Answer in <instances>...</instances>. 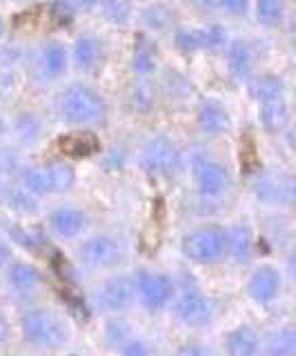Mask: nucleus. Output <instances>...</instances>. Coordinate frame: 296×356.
Instances as JSON below:
<instances>
[{
	"label": "nucleus",
	"mask_w": 296,
	"mask_h": 356,
	"mask_svg": "<svg viewBox=\"0 0 296 356\" xmlns=\"http://www.w3.org/2000/svg\"><path fill=\"white\" fill-rule=\"evenodd\" d=\"M56 114L69 125H92L105 116V100L87 85H72L56 96Z\"/></svg>",
	"instance_id": "f257e3e1"
},
{
	"label": "nucleus",
	"mask_w": 296,
	"mask_h": 356,
	"mask_svg": "<svg viewBox=\"0 0 296 356\" xmlns=\"http://www.w3.org/2000/svg\"><path fill=\"white\" fill-rule=\"evenodd\" d=\"M20 337H23L25 343L34 345V348L56 350L67 343L69 332L63 318L54 314L51 309L34 307L25 312L23 318H20Z\"/></svg>",
	"instance_id": "f03ea898"
},
{
	"label": "nucleus",
	"mask_w": 296,
	"mask_h": 356,
	"mask_svg": "<svg viewBox=\"0 0 296 356\" xmlns=\"http://www.w3.org/2000/svg\"><path fill=\"white\" fill-rule=\"evenodd\" d=\"M181 252L185 259L199 265H212L225 259V227L203 225L188 232L181 238Z\"/></svg>",
	"instance_id": "7ed1b4c3"
},
{
	"label": "nucleus",
	"mask_w": 296,
	"mask_h": 356,
	"mask_svg": "<svg viewBox=\"0 0 296 356\" xmlns=\"http://www.w3.org/2000/svg\"><path fill=\"white\" fill-rule=\"evenodd\" d=\"M134 298H136L134 278H129L125 274L107 278V281H103L94 292L96 307L109 312V314H118V312L129 309L131 303H134Z\"/></svg>",
	"instance_id": "20e7f679"
},
{
	"label": "nucleus",
	"mask_w": 296,
	"mask_h": 356,
	"mask_svg": "<svg viewBox=\"0 0 296 356\" xmlns=\"http://www.w3.org/2000/svg\"><path fill=\"white\" fill-rule=\"evenodd\" d=\"M134 287L142 307H147L149 312L165 309L174 298L172 278L161 272H138V276L134 278Z\"/></svg>",
	"instance_id": "39448f33"
},
{
	"label": "nucleus",
	"mask_w": 296,
	"mask_h": 356,
	"mask_svg": "<svg viewBox=\"0 0 296 356\" xmlns=\"http://www.w3.org/2000/svg\"><path fill=\"white\" fill-rule=\"evenodd\" d=\"M79 261L90 270H105L120 261V245L109 234H94L79 245Z\"/></svg>",
	"instance_id": "423d86ee"
},
{
	"label": "nucleus",
	"mask_w": 296,
	"mask_h": 356,
	"mask_svg": "<svg viewBox=\"0 0 296 356\" xmlns=\"http://www.w3.org/2000/svg\"><path fill=\"white\" fill-rule=\"evenodd\" d=\"M140 165L147 174H170L179 165L176 145L167 136H154L145 143L140 152Z\"/></svg>",
	"instance_id": "0eeeda50"
},
{
	"label": "nucleus",
	"mask_w": 296,
	"mask_h": 356,
	"mask_svg": "<svg viewBox=\"0 0 296 356\" xmlns=\"http://www.w3.org/2000/svg\"><path fill=\"white\" fill-rule=\"evenodd\" d=\"M174 312L179 321L188 327H205L212 323V303L196 289H185V292L174 300Z\"/></svg>",
	"instance_id": "6e6552de"
},
{
	"label": "nucleus",
	"mask_w": 296,
	"mask_h": 356,
	"mask_svg": "<svg viewBox=\"0 0 296 356\" xmlns=\"http://www.w3.org/2000/svg\"><path fill=\"white\" fill-rule=\"evenodd\" d=\"M281 287H283V276L272 265L256 267L247 278V294L258 305H270L272 300H277L281 294Z\"/></svg>",
	"instance_id": "1a4fd4ad"
},
{
	"label": "nucleus",
	"mask_w": 296,
	"mask_h": 356,
	"mask_svg": "<svg viewBox=\"0 0 296 356\" xmlns=\"http://www.w3.org/2000/svg\"><path fill=\"white\" fill-rule=\"evenodd\" d=\"M196 187L199 194L207 200L223 198L229 189V172L216 161H203L196 165Z\"/></svg>",
	"instance_id": "9d476101"
},
{
	"label": "nucleus",
	"mask_w": 296,
	"mask_h": 356,
	"mask_svg": "<svg viewBox=\"0 0 296 356\" xmlns=\"http://www.w3.org/2000/svg\"><path fill=\"white\" fill-rule=\"evenodd\" d=\"M87 227V214L79 207L63 205L49 214V229L58 238H76Z\"/></svg>",
	"instance_id": "9b49d317"
},
{
	"label": "nucleus",
	"mask_w": 296,
	"mask_h": 356,
	"mask_svg": "<svg viewBox=\"0 0 296 356\" xmlns=\"http://www.w3.org/2000/svg\"><path fill=\"white\" fill-rule=\"evenodd\" d=\"M254 196L268 205H281V203H290L292 200V178L290 176H274V174H263L254 181Z\"/></svg>",
	"instance_id": "f8f14e48"
},
{
	"label": "nucleus",
	"mask_w": 296,
	"mask_h": 356,
	"mask_svg": "<svg viewBox=\"0 0 296 356\" xmlns=\"http://www.w3.org/2000/svg\"><path fill=\"white\" fill-rule=\"evenodd\" d=\"M254 252V238L252 229L245 222H236L229 229H225V256H229L234 263H247Z\"/></svg>",
	"instance_id": "ddd939ff"
},
{
	"label": "nucleus",
	"mask_w": 296,
	"mask_h": 356,
	"mask_svg": "<svg viewBox=\"0 0 296 356\" xmlns=\"http://www.w3.org/2000/svg\"><path fill=\"white\" fill-rule=\"evenodd\" d=\"M196 122L205 134H212V136H218L229 129V114L225 111V107L216 100H203L196 109Z\"/></svg>",
	"instance_id": "4468645a"
},
{
	"label": "nucleus",
	"mask_w": 296,
	"mask_h": 356,
	"mask_svg": "<svg viewBox=\"0 0 296 356\" xmlns=\"http://www.w3.org/2000/svg\"><path fill=\"white\" fill-rule=\"evenodd\" d=\"M225 350L229 356H254L261 350L256 330L249 325H236L234 330H229L225 337Z\"/></svg>",
	"instance_id": "2eb2a0df"
},
{
	"label": "nucleus",
	"mask_w": 296,
	"mask_h": 356,
	"mask_svg": "<svg viewBox=\"0 0 296 356\" xmlns=\"http://www.w3.org/2000/svg\"><path fill=\"white\" fill-rule=\"evenodd\" d=\"M7 283L18 294H31L40 287L42 276L31 263L18 261L7 267Z\"/></svg>",
	"instance_id": "dca6fc26"
},
{
	"label": "nucleus",
	"mask_w": 296,
	"mask_h": 356,
	"mask_svg": "<svg viewBox=\"0 0 296 356\" xmlns=\"http://www.w3.org/2000/svg\"><path fill=\"white\" fill-rule=\"evenodd\" d=\"M38 70L45 78H60L67 70V49L60 42H47L38 54Z\"/></svg>",
	"instance_id": "f3484780"
},
{
	"label": "nucleus",
	"mask_w": 296,
	"mask_h": 356,
	"mask_svg": "<svg viewBox=\"0 0 296 356\" xmlns=\"http://www.w3.org/2000/svg\"><path fill=\"white\" fill-rule=\"evenodd\" d=\"M72 56H74V63L79 65L81 70H94V67L101 63L103 44L94 33H83L81 38H76Z\"/></svg>",
	"instance_id": "a211bd4d"
},
{
	"label": "nucleus",
	"mask_w": 296,
	"mask_h": 356,
	"mask_svg": "<svg viewBox=\"0 0 296 356\" xmlns=\"http://www.w3.org/2000/svg\"><path fill=\"white\" fill-rule=\"evenodd\" d=\"M258 116L263 127H265L270 134H281L285 127L290 125V111L285 100H268V103H261Z\"/></svg>",
	"instance_id": "6ab92c4d"
},
{
	"label": "nucleus",
	"mask_w": 296,
	"mask_h": 356,
	"mask_svg": "<svg viewBox=\"0 0 296 356\" xmlns=\"http://www.w3.org/2000/svg\"><path fill=\"white\" fill-rule=\"evenodd\" d=\"M252 65H254V58H252V49L245 40H234L227 44V67L232 72L234 78H247L252 74Z\"/></svg>",
	"instance_id": "aec40b11"
},
{
	"label": "nucleus",
	"mask_w": 296,
	"mask_h": 356,
	"mask_svg": "<svg viewBox=\"0 0 296 356\" xmlns=\"http://www.w3.org/2000/svg\"><path fill=\"white\" fill-rule=\"evenodd\" d=\"M131 70L138 76H149L156 70V44L145 36H138L134 56H131Z\"/></svg>",
	"instance_id": "412c9836"
},
{
	"label": "nucleus",
	"mask_w": 296,
	"mask_h": 356,
	"mask_svg": "<svg viewBox=\"0 0 296 356\" xmlns=\"http://www.w3.org/2000/svg\"><path fill=\"white\" fill-rule=\"evenodd\" d=\"M265 352L270 356H294L296 354V330L285 325L268 334Z\"/></svg>",
	"instance_id": "4be33fe9"
},
{
	"label": "nucleus",
	"mask_w": 296,
	"mask_h": 356,
	"mask_svg": "<svg viewBox=\"0 0 296 356\" xmlns=\"http://www.w3.org/2000/svg\"><path fill=\"white\" fill-rule=\"evenodd\" d=\"M252 96L258 103H268V100H281L285 96V83L277 74H263L252 83Z\"/></svg>",
	"instance_id": "5701e85b"
},
{
	"label": "nucleus",
	"mask_w": 296,
	"mask_h": 356,
	"mask_svg": "<svg viewBox=\"0 0 296 356\" xmlns=\"http://www.w3.org/2000/svg\"><path fill=\"white\" fill-rule=\"evenodd\" d=\"M47 172V181H49V189L51 194H63V192H69L76 183V172L74 167L67 163H51L45 167Z\"/></svg>",
	"instance_id": "b1692460"
},
{
	"label": "nucleus",
	"mask_w": 296,
	"mask_h": 356,
	"mask_svg": "<svg viewBox=\"0 0 296 356\" xmlns=\"http://www.w3.org/2000/svg\"><path fill=\"white\" fill-rule=\"evenodd\" d=\"M142 22H145V27L151 31H165L174 22V9L167 7L165 3L147 5L145 11H142Z\"/></svg>",
	"instance_id": "393cba45"
},
{
	"label": "nucleus",
	"mask_w": 296,
	"mask_h": 356,
	"mask_svg": "<svg viewBox=\"0 0 296 356\" xmlns=\"http://www.w3.org/2000/svg\"><path fill=\"white\" fill-rule=\"evenodd\" d=\"M20 183H23V187L27 189V192L34 194L36 198L51 194L45 167H25V170L20 172Z\"/></svg>",
	"instance_id": "a878e982"
},
{
	"label": "nucleus",
	"mask_w": 296,
	"mask_h": 356,
	"mask_svg": "<svg viewBox=\"0 0 296 356\" xmlns=\"http://www.w3.org/2000/svg\"><path fill=\"white\" fill-rule=\"evenodd\" d=\"M5 205L16 214H34L38 209L36 196L29 194L25 187H14L5 192Z\"/></svg>",
	"instance_id": "bb28decb"
},
{
	"label": "nucleus",
	"mask_w": 296,
	"mask_h": 356,
	"mask_svg": "<svg viewBox=\"0 0 296 356\" xmlns=\"http://www.w3.org/2000/svg\"><path fill=\"white\" fill-rule=\"evenodd\" d=\"M285 18V0H256V20L261 25L277 27Z\"/></svg>",
	"instance_id": "cd10ccee"
},
{
	"label": "nucleus",
	"mask_w": 296,
	"mask_h": 356,
	"mask_svg": "<svg viewBox=\"0 0 296 356\" xmlns=\"http://www.w3.org/2000/svg\"><path fill=\"white\" fill-rule=\"evenodd\" d=\"M96 147H98V143L92 134H74V136H67L60 140V149L69 156H76V159H79V156L94 154Z\"/></svg>",
	"instance_id": "c85d7f7f"
},
{
	"label": "nucleus",
	"mask_w": 296,
	"mask_h": 356,
	"mask_svg": "<svg viewBox=\"0 0 296 356\" xmlns=\"http://www.w3.org/2000/svg\"><path fill=\"white\" fill-rule=\"evenodd\" d=\"M174 44L183 51V54H194L203 49V38H201V29H188L181 27L174 31Z\"/></svg>",
	"instance_id": "c756f323"
},
{
	"label": "nucleus",
	"mask_w": 296,
	"mask_h": 356,
	"mask_svg": "<svg viewBox=\"0 0 296 356\" xmlns=\"http://www.w3.org/2000/svg\"><path fill=\"white\" fill-rule=\"evenodd\" d=\"M103 14L114 25H125L131 18V0H105Z\"/></svg>",
	"instance_id": "7c9ffc66"
},
{
	"label": "nucleus",
	"mask_w": 296,
	"mask_h": 356,
	"mask_svg": "<svg viewBox=\"0 0 296 356\" xmlns=\"http://www.w3.org/2000/svg\"><path fill=\"white\" fill-rule=\"evenodd\" d=\"M129 337H131V327H129L127 321H123V318L107 321V325H105L107 343H112V345H116V348H120V345H123Z\"/></svg>",
	"instance_id": "2f4dec72"
},
{
	"label": "nucleus",
	"mask_w": 296,
	"mask_h": 356,
	"mask_svg": "<svg viewBox=\"0 0 296 356\" xmlns=\"http://www.w3.org/2000/svg\"><path fill=\"white\" fill-rule=\"evenodd\" d=\"M201 38H203V49L221 51L227 44V29L221 25H210L201 29Z\"/></svg>",
	"instance_id": "473e14b6"
},
{
	"label": "nucleus",
	"mask_w": 296,
	"mask_h": 356,
	"mask_svg": "<svg viewBox=\"0 0 296 356\" xmlns=\"http://www.w3.org/2000/svg\"><path fill=\"white\" fill-rule=\"evenodd\" d=\"M9 234L20 243V245H25V248H29V250H36V248H40L42 245V234L40 232H36V229H20V227H12L9 229Z\"/></svg>",
	"instance_id": "72a5a7b5"
},
{
	"label": "nucleus",
	"mask_w": 296,
	"mask_h": 356,
	"mask_svg": "<svg viewBox=\"0 0 296 356\" xmlns=\"http://www.w3.org/2000/svg\"><path fill=\"white\" fill-rule=\"evenodd\" d=\"M154 103V94H151V89L145 87V85H138L134 87V92H131V105L138 111H147Z\"/></svg>",
	"instance_id": "f704fd0d"
},
{
	"label": "nucleus",
	"mask_w": 296,
	"mask_h": 356,
	"mask_svg": "<svg viewBox=\"0 0 296 356\" xmlns=\"http://www.w3.org/2000/svg\"><path fill=\"white\" fill-rule=\"evenodd\" d=\"M118 350L123 352V354H127V356H147L151 352L149 345L142 339H136V337H129Z\"/></svg>",
	"instance_id": "c9c22d12"
},
{
	"label": "nucleus",
	"mask_w": 296,
	"mask_h": 356,
	"mask_svg": "<svg viewBox=\"0 0 296 356\" xmlns=\"http://www.w3.org/2000/svg\"><path fill=\"white\" fill-rule=\"evenodd\" d=\"M38 120L34 116H25V118H20L18 120V131L23 134V138L25 140H31V138H36L38 136Z\"/></svg>",
	"instance_id": "e433bc0d"
},
{
	"label": "nucleus",
	"mask_w": 296,
	"mask_h": 356,
	"mask_svg": "<svg viewBox=\"0 0 296 356\" xmlns=\"http://www.w3.org/2000/svg\"><path fill=\"white\" fill-rule=\"evenodd\" d=\"M221 7L227 11V14L240 16V14H245V11H247L249 0H221Z\"/></svg>",
	"instance_id": "4c0bfd02"
},
{
	"label": "nucleus",
	"mask_w": 296,
	"mask_h": 356,
	"mask_svg": "<svg viewBox=\"0 0 296 356\" xmlns=\"http://www.w3.org/2000/svg\"><path fill=\"white\" fill-rule=\"evenodd\" d=\"M179 354L183 356H207L210 354V348H205V345H196V343H188L179 348Z\"/></svg>",
	"instance_id": "58836bf2"
},
{
	"label": "nucleus",
	"mask_w": 296,
	"mask_h": 356,
	"mask_svg": "<svg viewBox=\"0 0 296 356\" xmlns=\"http://www.w3.org/2000/svg\"><path fill=\"white\" fill-rule=\"evenodd\" d=\"M9 259H12V248H9V245L0 238V270H3V267L9 263Z\"/></svg>",
	"instance_id": "ea45409f"
},
{
	"label": "nucleus",
	"mask_w": 296,
	"mask_h": 356,
	"mask_svg": "<svg viewBox=\"0 0 296 356\" xmlns=\"http://www.w3.org/2000/svg\"><path fill=\"white\" fill-rule=\"evenodd\" d=\"M9 339V321L5 316V312H0V345L7 343Z\"/></svg>",
	"instance_id": "a19ab883"
},
{
	"label": "nucleus",
	"mask_w": 296,
	"mask_h": 356,
	"mask_svg": "<svg viewBox=\"0 0 296 356\" xmlns=\"http://www.w3.org/2000/svg\"><path fill=\"white\" fill-rule=\"evenodd\" d=\"M192 3L203 7V9H216V7H221V0H192Z\"/></svg>",
	"instance_id": "79ce46f5"
},
{
	"label": "nucleus",
	"mask_w": 296,
	"mask_h": 356,
	"mask_svg": "<svg viewBox=\"0 0 296 356\" xmlns=\"http://www.w3.org/2000/svg\"><path fill=\"white\" fill-rule=\"evenodd\" d=\"M105 0H85V5L87 7H103Z\"/></svg>",
	"instance_id": "37998d69"
},
{
	"label": "nucleus",
	"mask_w": 296,
	"mask_h": 356,
	"mask_svg": "<svg viewBox=\"0 0 296 356\" xmlns=\"http://www.w3.org/2000/svg\"><path fill=\"white\" fill-rule=\"evenodd\" d=\"M3 131H5V122H3V118H0V136H3Z\"/></svg>",
	"instance_id": "c03bdc74"
},
{
	"label": "nucleus",
	"mask_w": 296,
	"mask_h": 356,
	"mask_svg": "<svg viewBox=\"0 0 296 356\" xmlns=\"http://www.w3.org/2000/svg\"><path fill=\"white\" fill-rule=\"evenodd\" d=\"M0 33H3V18H0Z\"/></svg>",
	"instance_id": "a18cd8bd"
},
{
	"label": "nucleus",
	"mask_w": 296,
	"mask_h": 356,
	"mask_svg": "<svg viewBox=\"0 0 296 356\" xmlns=\"http://www.w3.org/2000/svg\"><path fill=\"white\" fill-rule=\"evenodd\" d=\"M0 189H3V176H0Z\"/></svg>",
	"instance_id": "49530a36"
}]
</instances>
